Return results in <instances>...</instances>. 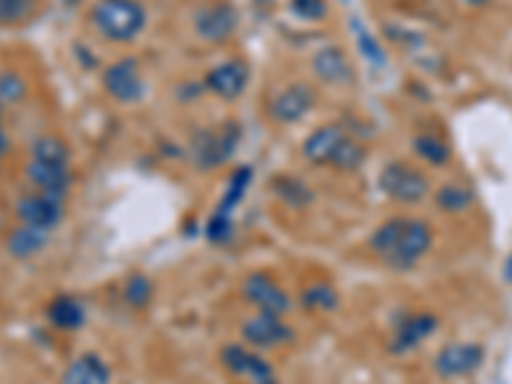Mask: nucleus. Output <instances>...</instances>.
Segmentation results:
<instances>
[{
    "instance_id": "nucleus-32",
    "label": "nucleus",
    "mask_w": 512,
    "mask_h": 384,
    "mask_svg": "<svg viewBox=\"0 0 512 384\" xmlns=\"http://www.w3.org/2000/svg\"><path fill=\"white\" fill-rule=\"evenodd\" d=\"M290 11L303 21H323L328 16L326 0H290Z\"/></svg>"
},
{
    "instance_id": "nucleus-18",
    "label": "nucleus",
    "mask_w": 512,
    "mask_h": 384,
    "mask_svg": "<svg viewBox=\"0 0 512 384\" xmlns=\"http://www.w3.org/2000/svg\"><path fill=\"white\" fill-rule=\"evenodd\" d=\"M26 177H29L44 195L57 200L67 198V190H70L72 185L70 167H62V164L31 162L29 167H26Z\"/></svg>"
},
{
    "instance_id": "nucleus-5",
    "label": "nucleus",
    "mask_w": 512,
    "mask_h": 384,
    "mask_svg": "<svg viewBox=\"0 0 512 384\" xmlns=\"http://www.w3.org/2000/svg\"><path fill=\"white\" fill-rule=\"evenodd\" d=\"M103 88L116 103L134 105L146 95V82L141 77L139 62L134 57H123L108 64L103 72Z\"/></svg>"
},
{
    "instance_id": "nucleus-19",
    "label": "nucleus",
    "mask_w": 512,
    "mask_h": 384,
    "mask_svg": "<svg viewBox=\"0 0 512 384\" xmlns=\"http://www.w3.org/2000/svg\"><path fill=\"white\" fill-rule=\"evenodd\" d=\"M62 384H111V369L98 354H82L64 369Z\"/></svg>"
},
{
    "instance_id": "nucleus-24",
    "label": "nucleus",
    "mask_w": 512,
    "mask_h": 384,
    "mask_svg": "<svg viewBox=\"0 0 512 384\" xmlns=\"http://www.w3.org/2000/svg\"><path fill=\"white\" fill-rule=\"evenodd\" d=\"M436 203L443 213H464L474 205V192L464 185H443L441 190L436 192Z\"/></svg>"
},
{
    "instance_id": "nucleus-28",
    "label": "nucleus",
    "mask_w": 512,
    "mask_h": 384,
    "mask_svg": "<svg viewBox=\"0 0 512 384\" xmlns=\"http://www.w3.org/2000/svg\"><path fill=\"white\" fill-rule=\"evenodd\" d=\"M364 162H367V149H364V144H359L356 139L346 136L344 144L338 146L331 167L338 169V172H354V169H359Z\"/></svg>"
},
{
    "instance_id": "nucleus-22",
    "label": "nucleus",
    "mask_w": 512,
    "mask_h": 384,
    "mask_svg": "<svg viewBox=\"0 0 512 384\" xmlns=\"http://www.w3.org/2000/svg\"><path fill=\"white\" fill-rule=\"evenodd\" d=\"M31 154H34V162L70 167V146L64 144L59 136L44 134L39 136V139H34V144H31Z\"/></svg>"
},
{
    "instance_id": "nucleus-15",
    "label": "nucleus",
    "mask_w": 512,
    "mask_h": 384,
    "mask_svg": "<svg viewBox=\"0 0 512 384\" xmlns=\"http://www.w3.org/2000/svg\"><path fill=\"white\" fill-rule=\"evenodd\" d=\"M346 131L338 123H328V126L315 128L313 134L303 141V157L315 167H331L333 157H336L338 146L346 141Z\"/></svg>"
},
{
    "instance_id": "nucleus-2",
    "label": "nucleus",
    "mask_w": 512,
    "mask_h": 384,
    "mask_svg": "<svg viewBox=\"0 0 512 384\" xmlns=\"http://www.w3.org/2000/svg\"><path fill=\"white\" fill-rule=\"evenodd\" d=\"M90 21L103 39L113 44H128L144 34L146 8L139 0H98Z\"/></svg>"
},
{
    "instance_id": "nucleus-12",
    "label": "nucleus",
    "mask_w": 512,
    "mask_h": 384,
    "mask_svg": "<svg viewBox=\"0 0 512 384\" xmlns=\"http://www.w3.org/2000/svg\"><path fill=\"white\" fill-rule=\"evenodd\" d=\"M484 364V349L479 344H448L438 351L436 372L446 379L474 374Z\"/></svg>"
},
{
    "instance_id": "nucleus-36",
    "label": "nucleus",
    "mask_w": 512,
    "mask_h": 384,
    "mask_svg": "<svg viewBox=\"0 0 512 384\" xmlns=\"http://www.w3.org/2000/svg\"><path fill=\"white\" fill-rule=\"evenodd\" d=\"M249 384H277V379H262V382H249Z\"/></svg>"
},
{
    "instance_id": "nucleus-31",
    "label": "nucleus",
    "mask_w": 512,
    "mask_h": 384,
    "mask_svg": "<svg viewBox=\"0 0 512 384\" xmlns=\"http://www.w3.org/2000/svg\"><path fill=\"white\" fill-rule=\"evenodd\" d=\"M152 295L154 287L152 282L146 280L144 274H134V277L126 282V300L134 305V308H146V305L152 303Z\"/></svg>"
},
{
    "instance_id": "nucleus-16",
    "label": "nucleus",
    "mask_w": 512,
    "mask_h": 384,
    "mask_svg": "<svg viewBox=\"0 0 512 384\" xmlns=\"http://www.w3.org/2000/svg\"><path fill=\"white\" fill-rule=\"evenodd\" d=\"M438 326H441V320H438L433 313L410 315V318H405L400 326H397L395 336H392L390 351L392 354H405V351H413L415 346H420L423 341H428V338L438 331Z\"/></svg>"
},
{
    "instance_id": "nucleus-13",
    "label": "nucleus",
    "mask_w": 512,
    "mask_h": 384,
    "mask_svg": "<svg viewBox=\"0 0 512 384\" xmlns=\"http://www.w3.org/2000/svg\"><path fill=\"white\" fill-rule=\"evenodd\" d=\"M313 75L333 88H346L354 82V64L341 47H323L313 54Z\"/></svg>"
},
{
    "instance_id": "nucleus-14",
    "label": "nucleus",
    "mask_w": 512,
    "mask_h": 384,
    "mask_svg": "<svg viewBox=\"0 0 512 384\" xmlns=\"http://www.w3.org/2000/svg\"><path fill=\"white\" fill-rule=\"evenodd\" d=\"M64 200L49 198L44 192L39 195H26V198L18 200L16 213L21 218L24 226H34V228H47V231H54L59 226L64 216Z\"/></svg>"
},
{
    "instance_id": "nucleus-9",
    "label": "nucleus",
    "mask_w": 512,
    "mask_h": 384,
    "mask_svg": "<svg viewBox=\"0 0 512 384\" xmlns=\"http://www.w3.org/2000/svg\"><path fill=\"white\" fill-rule=\"evenodd\" d=\"M241 336L246 344L256 346V349H277V346H287L295 341V331L282 320V315L267 313L246 320L241 326Z\"/></svg>"
},
{
    "instance_id": "nucleus-7",
    "label": "nucleus",
    "mask_w": 512,
    "mask_h": 384,
    "mask_svg": "<svg viewBox=\"0 0 512 384\" xmlns=\"http://www.w3.org/2000/svg\"><path fill=\"white\" fill-rule=\"evenodd\" d=\"M192 26H195V34L208 44H223L239 29V11L228 0H213L195 11Z\"/></svg>"
},
{
    "instance_id": "nucleus-20",
    "label": "nucleus",
    "mask_w": 512,
    "mask_h": 384,
    "mask_svg": "<svg viewBox=\"0 0 512 384\" xmlns=\"http://www.w3.org/2000/svg\"><path fill=\"white\" fill-rule=\"evenodd\" d=\"M49 241H52V231H47V228L21 226L8 236L6 246L11 251V256H16V259H29V256L39 254Z\"/></svg>"
},
{
    "instance_id": "nucleus-8",
    "label": "nucleus",
    "mask_w": 512,
    "mask_h": 384,
    "mask_svg": "<svg viewBox=\"0 0 512 384\" xmlns=\"http://www.w3.org/2000/svg\"><path fill=\"white\" fill-rule=\"evenodd\" d=\"M249 80H251L249 64L239 57H231L210 67L208 75H205V88H208V93L216 95V98L226 100V103H233V100H239L241 95L246 93Z\"/></svg>"
},
{
    "instance_id": "nucleus-4",
    "label": "nucleus",
    "mask_w": 512,
    "mask_h": 384,
    "mask_svg": "<svg viewBox=\"0 0 512 384\" xmlns=\"http://www.w3.org/2000/svg\"><path fill=\"white\" fill-rule=\"evenodd\" d=\"M241 139L239 123H226L218 131H200L195 139H192V157L198 162L200 169H213L221 167L223 162L231 159V154L236 152Z\"/></svg>"
},
{
    "instance_id": "nucleus-1",
    "label": "nucleus",
    "mask_w": 512,
    "mask_h": 384,
    "mask_svg": "<svg viewBox=\"0 0 512 384\" xmlns=\"http://www.w3.org/2000/svg\"><path fill=\"white\" fill-rule=\"evenodd\" d=\"M374 254L392 269H410L433 246V228L420 218H390L372 233Z\"/></svg>"
},
{
    "instance_id": "nucleus-23",
    "label": "nucleus",
    "mask_w": 512,
    "mask_h": 384,
    "mask_svg": "<svg viewBox=\"0 0 512 384\" xmlns=\"http://www.w3.org/2000/svg\"><path fill=\"white\" fill-rule=\"evenodd\" d=\"M413 152L431 167H446L451 162V146L433 134H418L413 139Z\"/></svg>"
},
{
    "instance_id": "nucleus-29",
    "label": "nucleus",
    "mask_w": 512,
    "mask_h": 384,
    "mask_svg": "<svg viewBox=\"0 0 512 384\" xmlns=\"http://www.w3.org/2000/svg\"><path fill=\"white\" fill-rule=\"evenodd\" d=\"M300 300L310 310H333L338 305V292L328 282H315V285L305 287Z\"/></svg>"
},
{
    "instance_id": "nucleus-10",
    "label": "nucleus",
    "mask_w": 512,
    "mask_h": 384,
    "mask_svg": "<svg viewBox=\"0 0 512 384\" xmlns=\"http://www.w3.org/2000/svg\"><path fill=\"white\" fill-rule=\"evenodd\" d=\"M315 105V90L305 82H295V85H287L285 90L274 95L272 105H269V116L272 121L282 123V126H292V123H300Z\"/></svg>"
},
{
    "instance_id": "nucleus-35",
    "label": "nucleus",
    "mask_w": 512,
    "mask_h": 384,
    "mask_svg": "<svg viewBox=\"0 0 512 384\" xmlns=\"http://www.w3.org/2000/svg\"><path fill=\"white\" fill-rule=\"evenodd\" d=\"M6 152H8V136L3 134V128H0V159L6 157Z\"/></svg>"
},
{
    "instance_id": "nucleus-33",
    "label": "nucleus",
    "mask_w": 512,
    "mask_h": 384,
    "mask_svg": "<svg viewBox=\"0 0 512 384\" xmlns=\"http://www.w3.org/2000/svg\"><path fill=\"white\" fill-rule=\"evenodd\" d=\"M502 277H505L507 285H512V251H510V254H507L505 264H502Z\"/></svg>"
},
{
    "instance_id": "nucleus-3",
    "label": "nucleus",
    "mask_w": 512,
    "mask_h": 384,
    "mask_svg": "<svg viewBox=\"0 0 512 384\" xmlns=\"http://www.w3.org/2000/svg\"><path fill=\"white\" fill-rule=\"evenodd\" d=\"M379 190L390 200L402 205H415L420 200L428 198L431 192V180L420 172V169L410 167L405 162H390L379 172L377 180Z\"/></svg>"
},
{
    "instance_id": "nucleus-17",
    "label": "nucleus",
    "mask_w": 512,
    "mask_h": 384,
    "mask_svg": "<svg viewBox=\"0 0 512 384\" xmlns=\"http://www.w3.org/2000/svg\"><path fill=\"white\" fill-rule=\"evenodd\" d=\"M221 361L228 372L236 374V377L249 379V382H262V379L274 377V369L269 367L267 361L262 356H256L254 351H246L244 346H223Z\"/></svg>"
},
{
    "instance_id": "nucleus-27",
    "label": "nucleus",
    "mask_w": 512,
    "mask_h": 384,
    "mask_svg": "<svg viewBox=\"0 0 512 384\" xmlns=\"http://www.w3.org/2000/svg\"><path fill=\"white\" fill-rule=\"evenodd\" d=\"M39 8V0H0V26L13 29V26L26 24Z\"/></svg>"
},
{
    "instance_id": "nucleus-6",
    "label": "nucleus",
    "mask_w": 512,
    "mask_h": 384,
    "mask_svg": "<svg viewBox=\"0 0 512 384\" xmlns=\"http://www.w3.org/2000/svg\"><path fill=\"white\" fill-rule=\"evenodd\" d=\"M251 185V169L249 167H241L236 169L228 180L226 192H223L221 203H218L216 213L210 218L208 223V239L221 244V241L231 239V231H233V210L239 208L241 200H244L246 190Z\"/></svg>"
},
{
    "instance_id": "nucleus-34",
    "label": "nucleus",
    "mask_w": 512,
    "mask_h": 384,
    "mask_svg": "<svg viewBox=\"0 0 512 384\" xmlns=\"http://www.w3.org/2000/svg\"><path fill=\"white\" fill-rule=\"evenodd\" d=\"M459 3H464V6H469V8H484V6H489L492 0H459Z\"/></svg>"
},
{
    "instance_id": "nucleus-21",
    "label": "nucleus",
    "mask_w": 512,
    "mask_h": 384,
    "mask_svg": "<svg viewBox=\"0 0 512 384\" xmlns=\"http://www.w3.org/2000/svg\"><path fill=\"white\" fill-rule=\"evenodd\" d=\"M49 320L57 328H64V331H75V328H80L85 323V308H82L77 297L59 295L49 305Z\"/></svg>"
},
{
    "instance_id": "nucleus-26",
    "label": "nucleus",
    "mask_w": 512,
    "mask_h": 384,
    "mask_svg": "<svg viewBox=\"0 0 512 384\" xmlns=\"http://www.w3.org/2000/svg\"><path fill=\"white\" fill-rule=\"evenodd\" d=\"M274 195L285 200L287 205H292V208H303L313 200V190L303 180H295V177H277L274 180Z\"/></svg>"
},
{
    "instance_id": "nucleus-30",
    "label": "nucleus",
    "mask_w": 512,
    "mask_h": 384,
    "mask_svg": "<svg viewBox=\"0 0 512 384\" xmlns=\"http://www.w3.org/2000/svg\"><path fill=\"white\" fill-rule=\"evenodd\" d=\"M26 95H29V85H26L24 77L13 70L0 72V100L3 103H21Z\"/></svg>"
},
{
    "instance_id": "nucleus-37",
    "label": "nucleus",
    "mask_w": 512,
    "mask_h": 384,
    "mask_svg": "<svg viewBox=\"0 0 512 384\" xmlns=\"http://www.w3.org/2000/svg\"><path fill=\"white\" fill-rule=\"evenodd\" d=\"M0 105H3V100H0Z\"/></svg>"
},
{
    "instance_id": "nucleus-25",
    "label": "nucleus",
    "mask_w": 512,
    "mask_h": 384,
    "mask_svg": "<svg viewBox=\"0 0 512 384\" xmlns=\"http://www.w3.org/2000/svg\"><path fill=\"white\" fill-rule=\"evenodd\" d=\"M351 31H354V41H356V47H359L361 57L367 59L369 64H374V67H384V64H387V54H384L377 36H374L367 26L361 24V21H356V18L351 21Z\"/></svg>"
},
{
    "instance_id": "nucleus-11",
    "label": "nucleus",
    "mask_w": 512,
    "mask_h": 384,
    "mask_svg": "<svg viewBox=\"0 0 512 384\" xmlns=\"http://www.w3.org/2000/svg\"><path fill=\"white\" fill-rule=\"evenodd\" d=\"M241 292H244L246 303L254 305L259 313L285 315L287 308H290V297H287V292L282 290L272 277H267V274L262 272L249 274V277L244 280Z\"/></svg>"
}]
</instances>
